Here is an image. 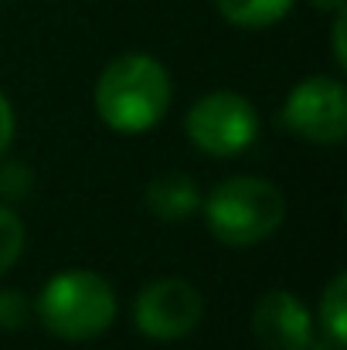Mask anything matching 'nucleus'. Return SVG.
Segmentation results:
<instances>
[{
	"label": "nucleus",
	"instance_id": "1",
	"mask_svg": "<svg viewBox=\"0 0 347 350\" xmlns=\"http://www.w3.org/2000/svg\"><path fill=\"white\" fill-rule=\"evenodd\" d=\"M170 109V75L153 55H123L96 82V113L116 133H146Z\"/></svg>",
	"mask_w": 347,
	"mask_h": 350
},
{
	"label": "nucleus",
	"instance_id": "2",
	"mask_svg": "<svg viewBox=\"0 0 347 350\" xmlns=\"http://www.w3.org/2000/svg\"><path fill=\"white\" fill-rule=\"evenodd\" d=\"M34 313L41 327L58 340H96L113 327L116 293L96 272H58L38 293Z\"/></svg>",
	"mask_w": 347,
	"mask_h": 350
},
{
	"label": "nucleus",
	"instance_id": "3",
	"mask_svg": "<svg viewBox=\"0 0 347 350\" xmlns=\"http://www.w3.org/2000/svg\"><path fill=\"white\" fill-rule=\"evenodd\" d=\"M201 211L222 245L248 248L279 232L286 218V201L279 187L262 177H229L211 187Z\"/></svg>",
	"mask_w": 347,
	"mask_h": 350
},
{
	"label": "nucleus",
	"instance_id": "4",
	"mask_svg": "<svg viewBox=\"0 0 347 350\" xmlns=\"http://www.w3.org/2000/svg\"><path fill=\"white\" fill-rule=\"evenodd\" d=\"M188 136L201 153L235 157L255 143L259 116L252 103L238 92H208L188 113Z\"/></svg>",
	"mask_w": 347,
	"mask_h": 350
},
{
	"label": "nucleus",
	"instance_id": "5",
	"mask_svg": "<svg viewBox=\"0 0 347 350\" xmlns=\"http://www.w3.org/2000/svg\"><path fill=\"white\" fill-rule=\"evenodd\" d=\"M201 317H205L201 293L188 279H177V275L146 282L133 306V320L140 334L157 344H174L188 337L201 323Z\"/></svg>",
	"mask_w": 347,
	"mask_h": 350
},
{
	"label": "nucleus",
	"instance_id": "6",
	"mask_svg": "<svg viewBox=\"0 0 347 350\" xmlns=\"http://www.w3.org/2000/svg\"><path fill=\"white\" fill-rule=\"evenodd\" d=\"M283 126L310 143H341L347 136V92L337 79H303L283 103Z\"/></svg>",
	"mask_w": 347,
	"mask_h": 350
},
{
	"label": "nucleus",
	"instance_id": "7",
	"mask_svg": "<svg viewBox=\"0 0 347 350\" xmlns=\"http://www.w3.org/2000/svg\"><path fill=\"white\" fill-rule=\"evenodd\" d=\"M252 330L262 350H303L313 344V317L286 289L259 296L252 310Z\"/></svg>",
	"mask_w": 347,
	"mask_h": 350
},
{
	"label": "nucleus",
	"instance_id": "8",
	"mask_svg": "<svg viewBox=\"0 0 347 350\" xmlns=\"http://www.w3.org/2000/svg\"><path fill=\"white\" fill-rule=\"evenodd\" d=\"M146 208L164 221H184L201 208V194L188 174H164L146 184Z\"/></svg>",
	"mask_w": 347,
	"mask_h": 350
},
{
	"label": "nucleus",
	"instance_id": "9",
	"mask_svg": "<svg viewBox=\"0 0 347 350\" xmlns=\"http://www.w3.org/2000/svg\"><path fill=\"white\" fill-rule=\"evenodd\" d=\"M222 17L235 24V27H248V31H259V27H272L279 24L296 0H215Z\"/></svg>",
	"mask_w": 347,
	"mask_h": 350
},
{
	"label": "nucleus",
	"instance_id": "10",
	"mask_svg": "<svg viewBox=\"0 0 347 350\" xmlns=\"http://www.w3.org/2000/svg\"><path fill=\"white\" fill-rule=\"evenodd\" d=\"M320 327H324V337L337 347L347 344V275L337 272L324 296H320Z\"/></svg>",
	"mask_w": 347,
	"mask_h": 350
},
{
	"label": "nucleus",
	"instance_id": "11",
	"mask_svg": "<svg viewBox=\"0 0 347 350\" xmlns=\"http://www.w3.org/2000/svg\"><path fill=\"white\" fill-rule=\"evenodd\" d=\"M21 252H24V221L7 204H0V275L21 258Z\"/></svg>",
	"mask_w": 347,
	"mask_h": 350
},
{
	"label": "nucleus",
	"instance_id": "12",
	"mask_svg": "<svg viewBox=\"0 0 347 350\" xmlns=\"http://www.w3.org/2000/svg\"><path fill=\"white\" fill-rule=\"evenodd\" d=\"M27 313H31V306H27V299L17 289H3L0 293V327L3 330L24 327L27 323Z\"/></svg>",
	"mask_w": 347,
	"mask_h": 350
},
{
	"label": "nucleus",
	"instance_id": "13",
	"mask_svg": "<svg viewBox=\"0 0 347 350\" xmlns=\"http://www.w3.org/2000/svg\"><path fill=\"white\" fill-rule=\"evenodd\" d=\"M31 191V170L21 163H3L0 167V194L3 198H24Z\"/></svg>",
	"mask_w": 347,
	"mask_h": 350
},
{
	"label": "nucleus",
	"instance_id": "14",
	"mask_svg": "<svg viewBox=\"0 0 347 350\" xmlns=\"http://www.w3.org/2000/svg\"><path fill=\"white\" fill-rule=\"evenodd\" d=\"M10 143H14V109H10L7 96L0 92V157L7 153Z\"/></svg>",
	"mask_w": 347,
	"mask_h": 350
},
{
	"label": "nucleus",
	"instance_id": "15",
	"mask_svg": "<svg viewBox=\"0 0 347 350\" xmlns=\"http://www.w3.org/2000/svg\"><path fill=\"white\" fill-rule=\"evenodd\" d=\"M334 58H337V68L347 65V51H344V10H337V21H334Z\"/></svg>",
	"mask_w": 347,
	"mask_h": 350
},
{
	"label": "nucleus",
	"instance_id": "16",
	"mask_svg": "<svg viewBox=\"0 0 347 350\" xmlns=\"http://www.w3.org/2000/svg\"><path fill=\"white\" fill-rule=\"evenodd\" d=\"M310 3H313V7H320V10H334V14H337V10H344V0H310Z\"/></svg>",
	"mask_w": 347,
	"mask_h": 350
},
{
	"label": "nucleus",
	"instance_id": "17",
	"mask_svg": "<svg viewBox=\"0 0 347 350\" xmlns=\"http://www.w3.org/2000/svg\"><path fill=\"white\" fill-rule=\"evenodd\" d=\"M303 350H344V347H337V344H331V340H327L324 347H313V344H307V347H303Z\"/></svg>",
	"mask_w": 347,
	"mask_h": 350
}]
</instances>
